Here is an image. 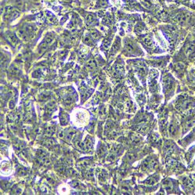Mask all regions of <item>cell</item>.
Listing matches in <instances>:
<instances>
[{"instance_id":"1","label":"cell","mask_w":195,"mask_h":195,"mask_svg":"<svg viewBox=\"0 0 195 195\" xmlns=\"http://www.w3.org/2000/svg\"><path fill=\"white\" fill-rule=\"evenodd\" d=\"M194 105V101L186 95H180L176 101V107L180 111H184L188 109Z\"/></svg>"},{"instance_id":"2","label":"cell","mask_w":195,"mask_h":195,"mask_svg":"<svg viewBox=\"0 0 195 195\" xmlns=\"http://www.w3.org/2000/svg\"><path fill=\"white\" fill-rule=\"evenodd\" d=\"M162 84H163V91L166 93V97L172 95L175 88V80L172 76H170L169 74L163 76Z\"/></svg>"},{"instance_id":"3","label":"cell","mask_w":195,"mask_h":195,"mask_svg":"<svg viewBox=\"0 0 195 195\" xmlns=\"http://www.w3.org/2000/svg\"><path fill=\"white\" fill-rule=\"evenodd\" d=\"M140 48L137 46L135 42L132 41H127L125 43L124 49H123V53L126 56H136V55L140 54Z\"/></svg>"},{"instance_id":"4","label":"cell","mask_w":195,"mask_h":195,"mask_svg":"<svg viewBox=\"0 0 195 195\" xmlns=\"http://www.w3.org/2000/svg\"><path fill=\"white\" fill-rule=\"evenodd\" d=\"M36 27L34 24H26L24 27L18 31L20 38L23 39H27L34 35V33L36 31Z\"/></svg>"},{"instance_id":"5","label":"cell","mask_w":195,"mask_h":195,"mask_svg":"<svg viewBox=\"0 0 195 195\" xmlns=\"http://www.w3.org/2000/svg\"><path fill=\"white\" fill-rule=\"evenodd\" d=\"M55 36L54 34H52V33H48V34H46V36H45V38L43 39V41H41V45L39 46V52H45L47 48H48V46L51 45V43H52V41L54 40Z\"/></svg>"},{"instance_id":"6","label":"cell","mask_w":195,"mask_h":195,"mask_svg":"<svg viewBox=\"0 0 195 195\" xmlns=\"http://www.w3.org/2000/svg\"><path fill=\"white\" fill-rule=\"evenodd\" d=\"M20 15L19 13L16 9H14V7L12 6H8L6 8L4 13V18L8 21H13L15 20L16 17H18Z\"/></svg>"},{"instance_id":"7","label":"cell","mask_w":195,"mask_h":195,"mask_svg":"<svg viewBox=\"0 0 195 195\" xmlns=\"http://www.w3.org/2000/svg\"><path fill=\"white\" fill-rule=\"evenodd\" d=\"M159 165V162L156 159L153 157L147 158L146 160H144L142 164V168L146 170H152V169H155L157 166Z\"/></svg>"},{"instance_id":"8","label":"cell","mask_w":195,"mask_h":195,"mask_svg":"<svg viewBox=\"0 0 195 195\" xmlns=\"http://www.w3.org/2000/svg\"><path fill=\"white\" fill-rule=\"evenodd\" d=\"M182 185L184 186L185 189L191 191V190L194 189V180L191 177L184 176L182 179Z\"/></svg>"},{"instance_id":"9","label":"cell","mask_w":195,"mask_h":195,"mask_svg":"<svg viewBox=\"0 0 195 195\" xmlns=\"http://www.w3.org/2000/svg\"><path fill=\"white\" fill-rule=\"evenodd\" d=\"M85 21L88 25H91V26H95L98 23V19L96 18V16L94 14H88L85 17Z\"/></svg>"},{"instance_id":"10","label":"cell","mask_w":195,"mask_h":195,"mask_svg":"<svg viewBox=\"0 0 195 195\" xmlns=\"http://www.w3.org/2000/svg\"><path fill=\"white\" fill-rule=\"evenodd\" d=\"M169 134H170L171 136L174 137L176 136L177 134V132L179 130V128H178V126H177L176 123H175V122H171V124L169 125Z\"/></svg>"},{"instance_id":"11","label":"cell","mask_w":195,"mask_h":195,"mask_svg":"<svg viewBox=\"0 0 195 195\" xmlns=\"http://www.w3.org/2000/svg\"><path fill=\"white\" fill-rule=\"evenodd\" d=\"M83 41H84V44H86L87 46H92L94 45V39L92 38V37L91 36V34H89V33L84 35Z\"/></svg>"},{"instance_id":"12","label":"cell","mask_w":195,"mask_h":195,"mask_svg":"<svg viewBox=\"0 0 195 195\" xmlns=\"http://www.w3.org/2000/svg\"><path fill=\"white\" fill-rule=\"evenodd\" d=\"M194 50H195V46L193 44H190L188 46H186V48H185V53L187 56H193L194 53Z\"/></svg>"},{"instance_id":"13","label":"cell","mask_w":195,"mask_h":195,"mask_svg":"<svg viewBox=\"0 0 195 195\" xmlns=\"http://www.w3.org/2000/svg\"><path fill=\"white\" fill-rule=\"evenodd\" d=\"M9 59H8L7 55H6L4 52H1V66L2 67H6L8 64Z\"/></svg>"},{"instance_id":"14","label":"cell","mask_w":195,"mask_h":195,"mask_svg":"<svg viewBox=\"0 0 195 195\" xmlns=\"http://www.w3.org/2000/svg\"><path fill=\"white\" fill-rule=\"evenodd\" d=\"M174 69H175V71H176L177 73H181V72L184 71V69H185V65H184V63L175 64Z\"/></svg>"},{"instance_id":"15","label":"cell","mask_w":195,"mask_h":195,"mask_svg":"<svg viewBox=\"0 0 195 195\" xmlns=\"http://www.w3.org/2000/svg\"><path fill=\"white\" fill-rule=\"evenodd\" d=\"M109 6V0H98V7H108Z\"/></svg>"},{"instance_id":"16","label":"cell","mask_w":195,"mask_h":195,"mask_svg":"<svg viewBox=\"0 0 195 195\" xmlns=\"http://www.w3.org/2000/svg\"><path fill=\"white\" fill-rule=\"evenodd\" d=\"M90 34H91V36L92 37V38L94 40H98L100 38V33L97 30H91Z\"/></svg>"},{"instance_id":"17","label":"cell","mask_w":195,"mask_h":195,"mask_svg":"<svg viewBox=\"0 0 195 195\" xmlns=\"http://www.w3.org/2000/svg\"><path fill=\"white\" fill-rule=\"evenodd\" d=\"M87 67L88 70H94L96 67V62L95 59H91L88 63H87Z\"/></svg>"},{"instance_id":"18","label":"cell","mask_w":195,"mask_h":195,"mask_svg":"<svg viewBox=\"0 0 195 195\" xmlns=\"http://www.w3.org/2000/svg\"><path fill=\"white\" fill-rule=\"evenodd\" d=\"M158 179H159V178L157 179V178H155L154 176H152L149 177L147 180H145V184H148V185H153V184L156 183Z\"/></svg>"},{"instance_id":"19","label":"cell","mask_w":195,"mask_h":195,"mask_svg":"<svg viewBox=\"0 0 195 195\" xmlns=\"http://www.w3.org/2000/svg\"><path fill=\"white\" fill-rule=\"evenodd\" d=\"M7 37H8V39L11 41L12 43L15 44L17 42V38H16V36L14 34L9 33V34H7Z\"/></svg>"},{"instance_id":"20","label":"cell","mask_w":195,"mask_h":195,"mask_svg":"<svg viewBox=\"0 0 195 195\" xmlns=\"http://www.w3.org/2000/svg\"><path fill=\"white\" fill-rule=\"evenodd\" d=\"M55 133V128L53 127H48L45 130V134L47 136H52Z\"/></svg>"},{"instance_id":"21","label":"cell","mask_w":195,"mask_h":195,"mask_svg":"<svg viewBox=\"0 0 195 195\" xmlns=\"http://www.w3.org/2000/svg\"><path fill=\"white\" fill-rule=\"evenodd\" d=\"M65 1H71V0H65Z\"/></svg>"},{"instance_id":"22","label":"cell","mask_w":195,"mask_h":195,"mask_svg":"<svg viewBox=\"0 0 195 195\" xmlns=\"http://www.w3.org/2000/svg\"><path fill=\"white\" fill-rule=\"evenodd\" d=\"M194 169H195V166H194Z\"/></svg>"}]
</instances>
